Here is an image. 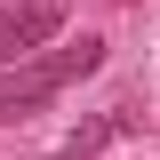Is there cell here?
<instances>
[{"mask_svg": "<svg viewBox=\"0 0 160 160\" xmlns=\"http://www.w3.org/2000/svg\"><path fill=\"white\" fill-rule=\"evenodd\" d=\"M88 72H104V40H72V48H40V56L8 64V72H0V128H8V120H32L40 104H56L64 88L88 80Z\"/></svg>", "mask_w": 160, "mask_h": 160, "instance_id": "6da1fadb", "label": "cell"}, {"mask_svg": "<svg viewBox=\"0 0 160 160\" xmlns=\"http://www.w3.org/2000/svg\"><path fill=\"white\" fill-rule=\"evenodd\" d=\"M64 0H16V8H0V72L8 64H24V56H40L48 40L64 32Z\"/></svg>", "mask_w": 160, "mask_h": 160, "instance_id": "7a4b0ae2", "label": "cell"}, {"mask_svg": "<svg viewBox=\"0 0 160 160\" xmlns=\"http://www.w3.org/2000/svg\"><path fill=\"white\" fill-rule=\"evenodd\" d=\"M136 128H144V112H136V104H112V112H96V120H80V128H72V136H64V144H56L48 160H96L104 144H120V136H136Z\"/></svg>", "mask_w": 160, "mask_h": 160, "instance_id": "3957f363", "label": "cell"}]
</instances>
